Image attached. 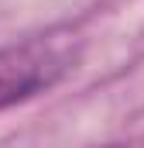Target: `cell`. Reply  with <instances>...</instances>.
I'll list each match as a JSON object with an SVG mask.
<instances>
[{
	"label": "cell",
	"instance_id": "6da1fadb",
	"mask_svg": "<svg viewBox=\"0 0 144 148\" xmlns=\"http://www.w3.org/2000/svg\"><path fill=\"white\" fill-rule=\"evenodd\" d=\"M75 59H79L75 35L65 31L35 35L0 48V110L52 90L69 69H75Z\"/></svg>",
	"mask_w": 144,
	"mask_h": 148
}]
</instances>
